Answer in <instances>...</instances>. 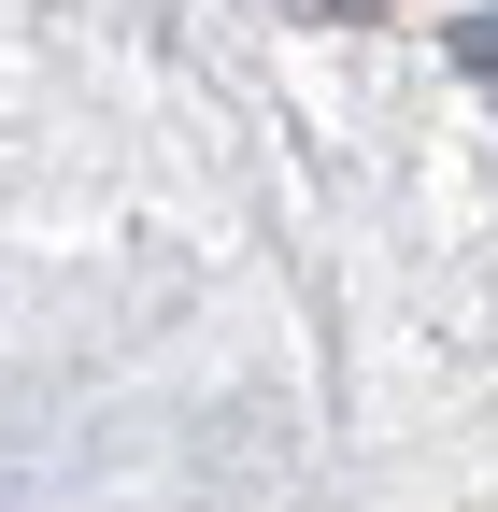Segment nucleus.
I'll list each match as a JSON object with an SVG mask.
<instances>
[{"label": "nucleus", "instance_id": "f257e3e1", "mask_svg": "<svg viewBox=\"0 0 498 512\" xmlns=\"http://www.w3.org/2000/svg\"><path fill=\"white\" fill-rule=\"evenodd\" d=\"M456 57H470V72H484V86H498V15H484V29H470V43H456Z\"/></svg>", "mask_w": 498, "mask_h": 512}]
</instances>
